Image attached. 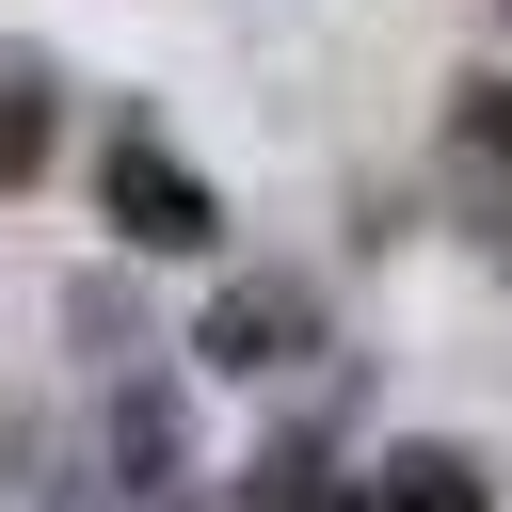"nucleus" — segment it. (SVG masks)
<instances>
[{
    "label": "nucleus",
    "mask_w": 512,
    "mask_h": 512,
    "mask_svg": "<svg viewBox=\"0 0 512 512\" xmlns=\"http://www.w3.org/2000/svg\"><path fill=\"white\" fill-rule=\"evenodd\" d=\"M96 176H112V224H128L144 256H192V240L224 224V208H208V176H192L160 128H112V160H96Z\"/></svg>",
    "instance_id": "1"
},
{
    "label": "nucleus",
    "mask_w": 512,
    "mask_h": 512,
    "mask_svg": "<svg viewBox=\"0 0 512 512\" xmlns=\"http://www.w3.org/2000/svg\"><path fill=\"white\" fill-rule=\"evenodd\" d=\"M448 192H464V224L512 256V80H464V96H448Z\"/></svg>",
    "instance_id": "2"
},
{
    "label": "nucleus",
    "mask_w": 512,
    "mask_h": 512,
    "mask_svg": "<svg viewBox=\"0 0 512 512\" xmlns=\"http://www.w3.org/2000/svg\"><path fill=\"white\" fill-rule=\"evenodd\" d=\"M304 320H320V304H304L288 272H272V288H224V304H208V368H240V384H256V368H288V352H304Z\"/></svg>",
    "instance_id": "3"
},
{
    "label": "nucleus",
    "mask_w": 512,
    "mask_h": 512,
    "mask_svg": "<svg viewBox=\"0 0 512 512\" xmlns=\"http://www.w3.org/2000/svg\"><path fill=\"white\" fill-rule=\"evenodd\" d=\"M352 512H496V480H480L464 448H384V464L352 480Z\"/></svg>",
    "instance_id": "4"
}]
</instances>
